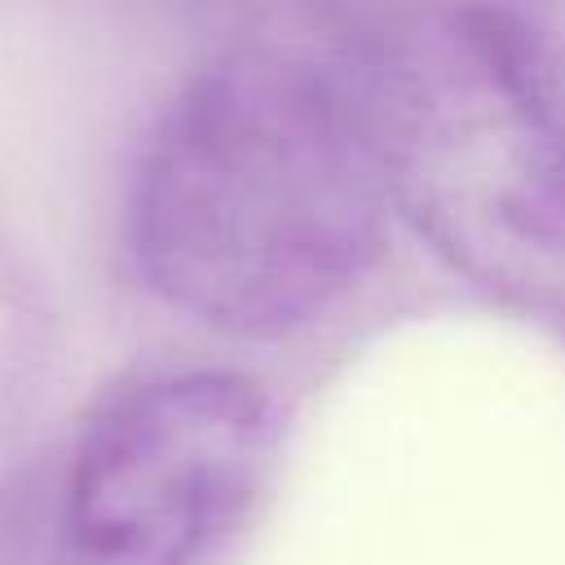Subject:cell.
Masks as SVG:
<instances>
[{
	"label": "cell",
	"mask_w": 565,
	"mask_h": 565,
	"mask_svg": "<svg viewBox=\"0 0 565 565\" xmlns=\"http://www.w3.org/2000/svg\"><path fill=\"white\" fill-rule=\"evenodd\" d=\"M388 212L349 53L252 40L159 110L132 163L124 230L163 305L265 340L362 282Z\"/></svg>",
	"instance_id": "obj_1"
},
{
	"label": "cell",
	"mask_w": 565,
	"mask_h": 565,
	"mask_svg": "<svg viewBox=\"0 0 565 565\" xmlns=\"http://www.w3.org/2000/svg\"><path fill=\"white\" fill-rule=\"evenodd\" d=\"M274 402L238 371L190 366L119 388L62 472V565H199L252 503Z\"/></svg>",
	"instance_id": "obj_3"
},
{
	"label": "cell",
	"mask_w": 565,
	"mask_h": 565,
	"mask_svg": "<svg viewBox=\"0 0 565 565\" xmlns=\"http://www.w3.org/2000/svg\"><path fill=\"white\" fill-rule=\"evenodd\" d=\"M344 53L393 212L490 300L565 318V40L512 0H388Z\"/></svg>",
	"instance_id": "obj_2"
}]
</instances>
